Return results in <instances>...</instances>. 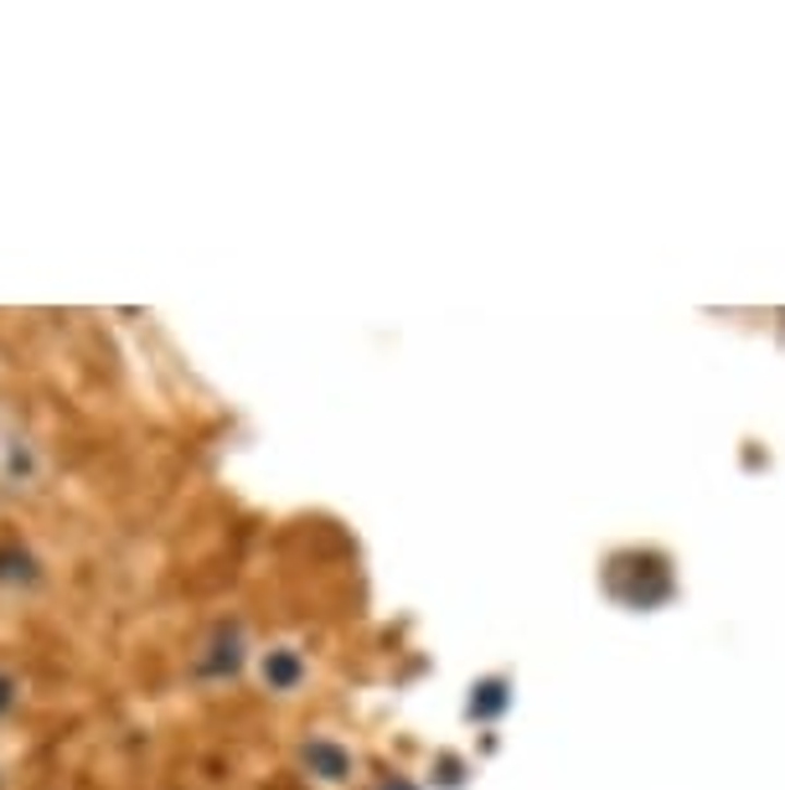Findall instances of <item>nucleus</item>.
I'll return each mask as SVG.
<instances>
[{
    "label": "nucleus",
    "instance_id": "3",
    "mask_svg": "<svg viewBox=\"0 0 785 790\" xmlns=\"http://www.w3.org/2000/svg\"><path fill=\"white\" fill-rule=\"evenodd\" d=\"M305 770L321 775V780H347L352 754L341 750V744H331V739H311V744H305Z\"/></svg>",
    "mask_w": 785,
    "mask_h": 790
},
{
    "label": "nucleus",
    "instance_id": "7",
    "mask_svg": "<svg viewBox=\"0 0 785 790\" xmlns=\"http://www.w3.org/2000/svg\"><path fill=\"white\" fill-rule=\"evenodd\" d=\"M388 790H413V786H403V780H392V786H388Z\"/></svg>",
    "mask_w": 785,
    "mask_h": 790
},
{
    "label": "nucleus",
    "instance_id": "4",
    "mask_svg": "<svg viewBox=\"0 0 785 790\" xmlns=\"http://www.w3.org/2000/svg\"><path fill=\"white\" fill-rule=\"evenodd\" d=\"M0 584H5V590L37 584V558L26 554V548H0Z\"/></svg>",
    "mask_w": 785,
    "mask_h": 790
},
{
    "label": "nucleus",
    "instance_id": "6",
    "mask_svg": "<svg viewBox=\"0 0 785 790\" xmlns=\"http://www.w3.org/2000/svg\"><path fill=\"white\" fill-rule=\"evenodd\" d=\"M16 703H21V682L11 672H0V718L16 713Z\"/></svg>",
    "mask_w": 785,
    "mask_h": 790
},
{
    "label": "nucleus",
    "instance_id": "2",
    "mask_svg": "<svg viewBox=\"0 0 785 790\" xmlns=\"http://www.w3.org/2000/svg\"><path fill=\"white\" fill-rule=\"evenodd\" d=\"M258 677H264V688L269 692H294L305 682V661L294 646H275V652L258 656Z\"/></svg>",
    "mask_w": 785,
    "mask_h": 790
},
{
    "label": "nucleus",
    "instance_id": "5",
    "mask_svg": "<svg viewBox=\"0 0 785 790\" xmlns=\"http://www.w3.org/2000/svg\"><path fill=\"white\" fill-rule=\"evenodd\" d=\"M507 708V682H481L471 688V718H496Z\"/></svg>",
    "mask_w": 785,
    "mask_h": 790
},
{
    "label": "nucleus",
    "instance_id": "1",
    "mask_svg": "<svg viewBox=\"0 0 785 790\" xmlns=\"http://www.w3.org/2000/svg\"><path fill=\"white\" fill-rule=\"evenodd\" d=\"M238 672H243V631L222 625L196 656V677H238Z\"/></svg>",
    "mask_w": 785,
    "mask_h": 790
}]
</instances>
